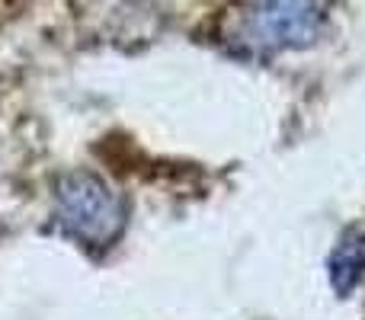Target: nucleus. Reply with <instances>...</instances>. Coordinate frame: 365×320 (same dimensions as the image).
<instances>
[{
  "label": "nucleus",
  "mask_w": 365,
  "mask_h": 320,
  "mask_svg": "<svg viewBox=\"0 0 365 320\" xmlns=\"http://www.w3.org/2000/svg\"><path fill=\"white\" fill-rule=\"evenodd\" d=\"M55 221L64 237L77 240L83 250L100 253L122 237L128 208L103 176L71 170L55 182Z\"/></svg>",
  "instance_id": "nucleus-1"
},
{
  "label": "nucleus",
  "mask_w": 365,
  "mask_h": 320,
  "mask_svg": "<svg viewBox=\"0 0 365 320\" xmlns=\"http://www.w3.org/2000/svg\"><path fill=\"white\" fill-rule=\"evenodd\" d=\"M324 19V0H253L247 38L263 51H298L321 38Z\"/></svg>",
  "instance_id": "nucleus-2"
},
{
  "label": "nucleus",
  "mask_w": 365,
  "mask_h": 320,
  "mask_svg": "<svg viewBox=\"0 0 365 320\" xmlns=\"http://www.w3.org/2000/svg\"><path fill=\"white\" fill-rule=\"evenodd\" d=\"M327 276L330 285L340 298L353 295L365 279V227L353 224L336 237L334 250L327 257Z\"/></svg>",
  "instance_id": "nucleus-3"
}]
</instances>
